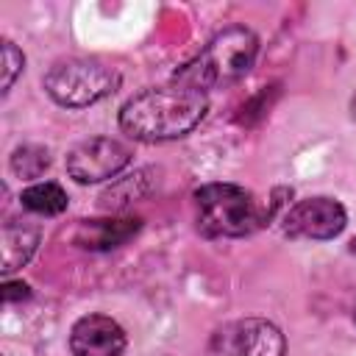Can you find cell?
Wrapping results in <instances>:
<instances>
[{"label":"cell","mask_w":356,"mask_h":356,"mask_svg":"<svg viewBox=\"0 0 356 356\" xmlns=\"http://www.w3.org/2000/svg\"><path fill=\"white\" fill-rule=\"evenodd\" d=\"M39 248V228L22 220L3 222V275L25 267Z\"/></svg>","instance_id":"10"},{"label":"cell","mask_w":356,"mask_h":356,"mask_svg":"<svg viewBox=\"0 0 356 356\" xmlns=\"http://www.w3.org/2000/svg\"><path fill=\"white\" fill-rule=\"evenodd\" d=\"M44 92L64 108H83L108 95L122 83V75L114 64L97 56H70L53 61L42 78Z\"/></svg>","instance_id":"4"},{"label":"cell","mask_w":356,"mask_h":356,"mask_svg":"<svg viewBox=\"0 0 356 356\" xmlns=\"http://www.w3.org/2000/svg\"><path fill=\"white\" fill-rule=\"evenodd\" d=\"M134 150L111 136H92L67 153V172L75 184H100L120 175L131 164Z\"/></svg>","instance_id":"6"},{"label":"cell","mask_w":356,"mask_h":356,"mask_svg":"<svg viewBox=\"0 0 356 356\" xmlns=\"http://www.w3.org/2000/svg\"><path fill=\"white\" fill-rule=\"evenodd\" d=\"M19 203H22V209H28L33 214L56 217L67 209L70 197L56 181H36V184H31L19 192Z\"/></svg>","instance_id":"11"},{"label":"cell","mask_w":356,"mask_h":356,"mask_svg":"<svg viewBox=\"0 0 356 356\" xmlns=\"http://www.w3.org/2000/svg\"><path fill=\"white\" fill-rule=\"evenodd\" d=\"M350 111H353V117H356V95H353V100H350Z\"/></svg>","instance_id":"16"},{"label":"cell","mask_w":356,"mask_h":356,"mask_svg":"<svg viewBox=\"0 0 356 356\" xmlns=\"http://www.w3.org/2000/svg\"><path fill=\"white\" fill-rule=\"evenodd\" d=\"M206 356H286V339L264 317H239L211 334Z\"/></svg>","instance_id":"5"},{"label":"cell","mask_w":356,"mask_h":356,"mask_svg":"<svg viewBox=\"0 0 356 356\" xmlns=\"http://www.w3.org/2000/svg\"><path fill=\"white\" fill-rule=\"evenodd\" d=\"M142 228L139 217H97V220H75L67 231V242L83 250H114L134 239Z\"/></svg>","instance_id":"9"},{"label":"cell","mask_w":356,"mask_h":356,"mask_svg":"<svg viewBox=\"0 0 356 356\" xmlns=\"http://www.w3.org/2000/svg\"><path fill=\"white\" fill-rule=\"evenodd\" d=\"M209 111L206 92L181 86L175 81L164 86H147L128 97L120 108V128L136 142H170L192 134Z\"/></svg>","instance_id":"1"},{"label":"cell","mask_w":356,"mask_h":356,"mask_svg":"<svg viewBox=\"0 0 356 356\" xmlns=\"http://www.w3.org/2000/svg\"><path fill=\"white\" fill-rule=\"evenodd\" d=\"M284 189H275L267 203H261L250 189L228 181H211L195 189V222L197 231L209 239L248 236L264 228L281 206Z\"/></svg>","instance_id":"2"},{"label":"cell","mask_w":356,"mask_h":356,"mask_svg":"<svg viewBox=\"0 0 356 356\" xmlns=\"http://www.w3.org/2000/svg\"><path fill=\"white\" fill-rule=\"evenodd\" d=\"M147 175H153V170H136L134 175H128L125 181H120L117 186H111V189L103 195V206L117 211V209L128 206L131 200L145 197V195L150 192V181H147Z\"/></svg>","instance_id":"12"},{"label":"cell","mask_w":356,"mask_h":356,"mask_svg":"<svg viewBox=\"0 0 356 356\" xmlns=\"http://www.w3.org/2000/svg\"><path fill=\"white\" fill-rule=\"evenodd\" d=\"M8 164L17 178H39L50 167V150L42 145H19Z\"/></svg>","instance_id":"13"},{"label":"cell","mask_w":356,"mask_h":356,"mask_svg":"<svg viewBox=\"0 0 356 356\" xmlns=\"http://www.w3.org/2000/svg\"><path fill=\"white\" fill-rule=\"evenodd\" d=\"M259 56V36L245 25H228L217 31L206 47L175 70L172 81L197 92H211L236 83L250 72Z\"/></svg>","instance_id":"3"},{"label":"cell","mask_w":356,"mask_h":356,"mask_svg":"<svg viewBox=\"0 0 356 356\" xmlns=\"http://www.w3.org/2000/svg\"><path fill=\"white\" fill-rule=\"evenodd\" d=\"M284 234L292 239H334L348 225V211L337 197H306L298 200L281 220Z\"/></svg>","instance_id":"7"},{"label":"cell","mask_w":356,"mask_h":356,"mask_svg":"<svg viewBox=\"0 0 356 356\" xmlns=\"http://www.w3.org/2000/svg\"><path fill=\"white\" fill-rule=\"evenodd\" d=\"M125 348L128 334L108 314H83L70 328L72 356H122Z\"/></svg>","instance_id":"8"},{"label":"cell","mask_w":356,"mask_h":356,"mask_svg":"<svg viewBox=\"0 0 356 356\" xmlns=\"http://www.w3.org/2000/svg\"><path fill=\"white\" fill-rule=\"evenodd\" d=\"M22 67H25L22 50H19L11 39H3V92H6V95L11 92V86H14L17 75L22 72Z\"/></svg>","instance_id":"14"},{"label":"cell","mask_w":356,"mask_h":356,"mask_svg":"<svg viewBox=\"0 0 356 356\" xmlns=\"http://www.w3.org/2000/svg\"><path fill=\"white\" fill-rule=\"evenodd\" d=\"M353 323H356V303H353Z\"/></svg>","instance_id":"17"},{"label":"cell","mask_w":356,"mask_h":356,"mask_svg":"<svg viewBox=\"0 0 356 356\" xmlns=\"http://www.w3.org/2000/svg\"><path fill=\"white\" fill-rule=\"evenodd\" d=\"M31 298V286L25 281H6L3 284V300L14 303V300H28Z\"/></svg>","instance_id":"15"}]
</instances>
